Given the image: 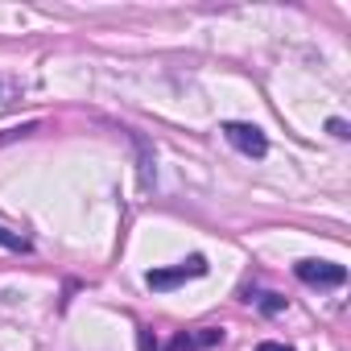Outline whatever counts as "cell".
Instances as JSON below:
<instances>
[{
    "mask_svg": "<svg viewBox=\"0 0 351 351\" xmlns=\"http://www.w3.org/2000/svg\"><path fill=\"white\" fill-rule=\"evenodd\" d=\"M132 149H136V169H141V191L153 186V145L145 141V132H132Z\"/></svg>",
    "mask_w": 351,
    "mask_h": 351,
    "instance_id": "4",
    "label": "cell"
},
{
    "mask_svg": "<svg viewBox=\"0 0 351 351\" xmlns=\"http://www.w3.org/2000/svg\"><path fill=\"white\" fill-rule=\"evenodd\" d=\"M223 136H228V145L240 149L244 157H265V153H269V141H265V132H261L256 124L228 120V124H223Z\"/></svg>",
    "mask_w": 351,
    "mask_h": 351,
    "instance_id": "1",
    "label": "cell"
},
{
    "mask_svg": "<svg viewBox=\"0 0 351 351\" xmlns=\"http://www.w3.org/2000/svg\"><path fill=\"white\" fill-rule=\"evenodd\" d=\"M136 351H157V339H153V330H136Z\"/></svg>",
    "mask_w": 351,
    "mask_h": 351,
    "instance_id": "10",
    "label": "cell"
},
{
    "mask_svg": "<svg viewBox=\"0 0 351 351\" xmlns=\"http://www.w3.org/2000/svg\"><path fill=\"white\" fill-rule=\"evenodd\" d=\"M326 132H330V136H339V141H347V136H351L347 120H339V116H335V120H326Z\"/></svg>",
    "mask_w": 351,
    "mask_h": 351,
    "instance_id": "9",
    "label": "cell"
},
{
    "mask_svg": "<svg viewBox=\"0 0 351 351\" xmlns=\"http://www.w3.org/2000/svg\"><path fill=\"white\" fill-rule=\"evenodd\" d=\"M293 273H298V281L318 285V289H335V285L347 281V269L343 265H330V261H298Z\"/></svg>",
    "mask_w": 351,
    "mask_h": 351,
    "instance_id": "2",
    "label": "cell"
},
{
    "mask_svg": "<svg viewBox=\"0 0 351 351\" xmlns=\"http://www.w3.org/2000/svg\"><path fill=\"white\" fill-rule=\"evenodd\" d=\"M215 343H223V330L219 326H203L199 335H191V347H215Z\"/></svg>",
    "mask_w": 351,
    "mask_h": 351,
    "instance_id": "6",
    "label": "cell"
},
{
    "mask_svg": "<svg viewBox=\"0 0 351 351\" xmlns=\"http://www.w3.org/2000/svg\"><path fill=\"white\" fill-rule=\"evenodd\" d=\"M203 273H207V261L203 256H186L182 265H173V269H153L145 281H149V289H173V285H182L191 277H203Z\"/></svg>",
    "mask_w": 351,
    "mask_h": 351,
    "instance_id": "3",
    "label": "cell"
},
{
    "mask_svg": "<svg viewBox=\"0 0 351 351\" xmlns=\"http://www.w3.org/2000/svg\"><path fill=\"white\" fill-rule=\"evenodd\" d=\"M29 132H38V120L17 124V128H9V132H0V145H9V141H17V136H29Z\"/></svg>",
    "mask_w": 351,
    "mask_h": 351,
    "instance_id": "8",
    "label": "cell"
},
{
    "mask_svg": "<svg viewBox=\"0 0 351 351\" xmlns=\"http://www.w3.org/2000/svg\"><path fill=\"white\" fill-rule=\"evenodd\" d=\"M256 351H293V347H285V343H277V339H265Z\"/></svg>",
    "mask_w": 351,
    "mask_h": 351,
    "instance_id": "11",
    "label": "cell"
},
{
    "mask_svg": "<svg viewBox=\"0 0 351 351\" xmlns=\"http://www.w3.org/2000/svg\"><path fill=\"white\" fill-rule=\"evenodd\" d=\"M252 302H256V306H261V314H269V318L285 310V298H281V293H261V298H252Z\"/></svg>",
    "mask_w": 351,
    "mask_h": 351,
    "instance_id": "5",
    "label": "cell"
},
{
    "mask_svg": "<svg viewBox=\"0 0 351 351\" xmlns=\"http://www.w3.org/2000/svg\"><path fill=\"white\" fill-rule=\"evenodd\" d=\"M0 248H9V252H29V240L9 232V228H0Z\"/></svg>",
    "mask_w": 351,
    "mask_h": 351,
    "instance_id": "7",
    "label": "cell"
}]
</instances>
